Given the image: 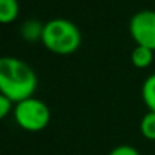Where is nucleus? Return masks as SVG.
I'll return each mask as SVG.
<instances>
[{"label":"nucleus","mask_w":155,"mask_h":155,"mask_svg":"<svg viewBox=\"0 0 155 155\" xmlns=\"http://www.w3.org/2000/svg\"><path fill=\"white\" fill-rule=\"evenodd\" d=\"M37 87L38 78L29 64L15 56H3L0 59V94L18 104L34 97Z\"/></svg>","instance_id":"1"},{"label":"nucleus","mask_w":155,"mask_h":155,"mask_svg":"<svg viewBox=\"0 0 155 155\" xmlns=\"http://www.w3.org/2000/svg\"><path fill=\"white\" fill-rule=\"evenodd\" d=\"M82 37L78 26L65 18H53L43 25L41 43L56 55H70L81 46Z\"/></svg>","instance_id":"2"},{"label":"nucleus","mask_w":155,"mask_h":155,"mask_svg":"<svg viewBox=\"0 0 155 155\" xmlns=\"http://www.w3.org/2000/svg\"><path fill=\"white\" fill-rule=\"evenodd\" d=\"M12 113L15 123L29 132H40L47 128L50 122V108L37 97H29L15 104Z\"/></svg>","instance_id":"3"},{"label":"nucleus","mask_w":155,"mask_h":155,"mask_svg":"<svg viewBox=\"0 0 155 155\" xmlns=\"http://www.w3.org/2000/svg\"><path fill=\"white\" fill-rule=\"evenodd\" d=\"M129 34L137 46L155 50V11L144 9L134 14L129 21Z\"/></svg>","instance_id":"4"},{"label":"nucleus","mask_w":155,"mask_h":155,"mask_svg":"<svg viewBox=\"0 0 155 155\" xmlns=\"http://www.w3.org/2000/svg\"><path fill=\"white\" fill-rule=\"evenodd\" d=\"M131 62L137 68H147L152 62H155V50L137 46L131 52Z\"/></svg>","instance_id":"5"},{"label":"nucleus","mask_w":155,"mask_h":155,"mask_svg":"<svg viewBox=\"0 0 155 155\" xmlns=\"http://www.w3.org/2000/svg\"><path fill=\"white\" fill-rule=\"evenodd\" d=\"M141 99L149 111L155 113V73L149 74L141 85Z\"/></svg>","instance_id":"6"},{"label":"nucleus","mask_w":155,"mask_h":155,"mask_svg":"<svg viewBox=\"0 0 155 155\" xmlns=\"http://www.w3.org/2000/svg\"><path fill=\"white\" fill-rule=\"evenodd\" d=\"M18 17V2L17 0H0V21L8 25Z\"/></svg>","instance_id":"7"},{"label":"nucleus","mask_w":155,"mask_h":155,"mask_svg":"<svg viewBox=\"0 0 155 155\" xmlns=\"http://www.w3.org/2000/svg\"><path fill=\"white\" fill-rule=\"evenodd\" d=\"M140 132L146 140L155 141V113L147 111L140 120Z\"/></svg>","instance_id":"8"},{"label":"nucleus","mask_w":155,"mask_h":155,"mask_svg":"<svg viewBox=\"0 0 155 155\" xmlns=\"http://www.w3.org/2000/svg\"><path fill=\"white\" fill-rule=\"evenodd\" d=\"M21 34L26 40H37L40 38L41 40V34H43V26L38 23V21H28L23 25L21 28Z\"/></svg>","instance_id":"9"},{"label":"nucleus","mask_w":155,"mask_h":155,"mask_svg":"<svg viewBox=\"0 0 155 155\" xmlns=\"http://www.w3.org/2000/svg\"><path fill=\"white\" fill-rule=\"evenodd\" d=\"M108 155H140V152L131 144H120L111 149Z\"/></svg>","instance_id":"10"},{"label":"nucleus","mask_w":155,"mask_h":155,"mask_svg":"<svg viewBox=\"0 0 155 155\" xmlns=\"http://www.w3.org/2000/svg\"><path fill=\"white\" fill-rule=\"evenodd\" d=\"M14 107H15V105H14V102H12L9 97L0 94V117L5 119L11 111H14Z\"/></svg>","instance_id":"11"}]
</instances>
